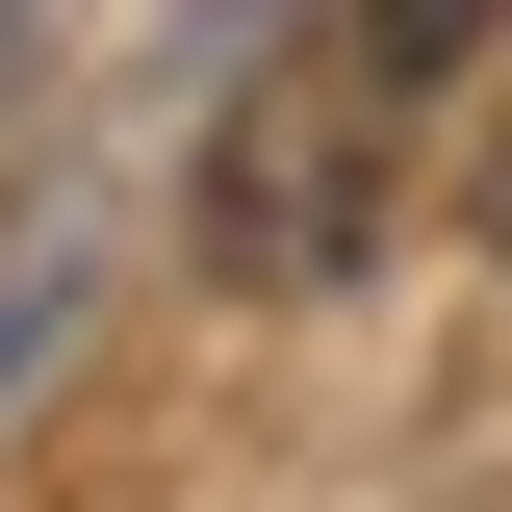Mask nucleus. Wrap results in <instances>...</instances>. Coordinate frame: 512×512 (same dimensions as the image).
Masks as SVG:
<instances>
[{
    "label": "nucleus",
    "instance_id": "3",
    "mask_svg": "<svg viewBox=\"0 0 512 512\" xmlns=\"http://www.w3.org/2000/svg\"><path fill=\"white\" fill-rule=\"evenodd\" d=\"M52 308H77V231H26V256H0V359H26Z\"/></svg>",
    "mask_w": 512,
    "mask_h": 512
},
{
    "label": "nucleus",
    "instance_id": "5",
    "mask_svg": "<svg viewBox=\"0 0 512 512\" xmlns=\"http://www.w3.org/2000/svg\"><path fill=\"white\" fill-rule=\"evenodd\" d=\"M0 77H26V0H0Z\"/></svg>",
    "mask_w": 512,
    "mask_h": 512
},
{
    "label": "nucleus",
    "instance_id": "2",
    "mask_svg": "<svg viewBox=\"0 0 512 512\" xmlns=\"http://www.w3.org/2000/svg\"><path fill=\"white\" fill-rule=\"evenodd\" d=\"M461 52H512V0H359V26H333V77H359V103H384V128L436 103V77H461Z\"/></svg>",
    "mask_w": 512,
    "mask_h": 512
},
{
    "label": "nucleus",
    "instance_id": "4",
    "mask_svg": "<svg viewBox=\"0 0 512 512\" xmlns=\"http://www.w3.org/2000/svg\"><path fill=\"white\" fill-rule=\"evenodd\" d=\"M487 256H512V103H487Z\"/></svg>",
    "mask_w": 512,
    "mask_h": 512
},
{
    "label": "nucleus",
    "instance_id": "1",
    "mask_svg": "<svg viewBox=\"0 0 512 512\" xmlns=\"http://www.w3.org/2000/svg\"><path fill=\"white\" fill-rule=\"evenodd\" d=\"M384 154H410V128H384L333 52H256V77H231V128H205V282L308 308L333 256L384 231Z\"/></svg>",
    "mask_w": 512,
    "mask_h": 512
}]
</instances>
